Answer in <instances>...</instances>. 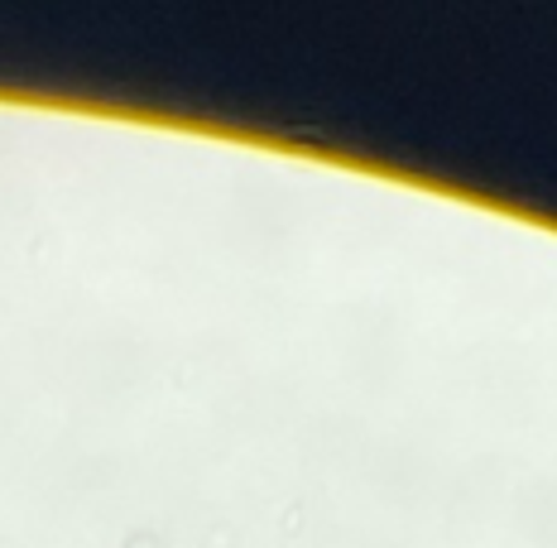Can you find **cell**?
Listing matches in <instances>:
<instances>
[]
</instances>
